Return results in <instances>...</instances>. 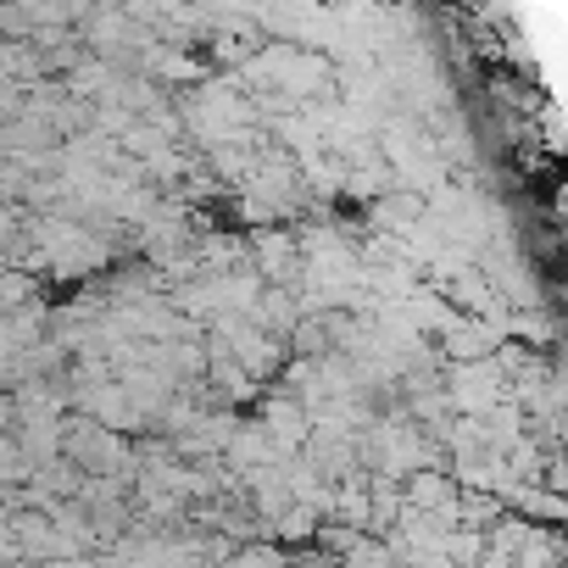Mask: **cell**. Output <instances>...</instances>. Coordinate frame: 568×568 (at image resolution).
<instances>
[{"label": "cell", "instance_id": "cell-1", "mask_svg": "<svg viewBox=\"0 0 568 568\" xmlns=\"http://www.w3.org/2000/svg\"><path fill=\"white\" fill-rule=\"evenodd\" d=\"M318 524H324V518H318L313 507H296V501H291V507H284V513H278V518L267 524V535H278L284 546H313Z\"/></svg>", "mask_w": 568, "mask_h": 568}, {"label": "cell", "instance_id": "cell-2", "mask_svg": "<svg viewBox=\"0 0 568 568\" xmlns=\"http://www.w3.org/2000/svg\"><path fill=\"white\" fill-rule=\"evenodd\" d=\"M18 424V407H12V390H0V435H12Z\"/></svg>", "mask_w": 568, "mask_h": 568}]
</instances>
